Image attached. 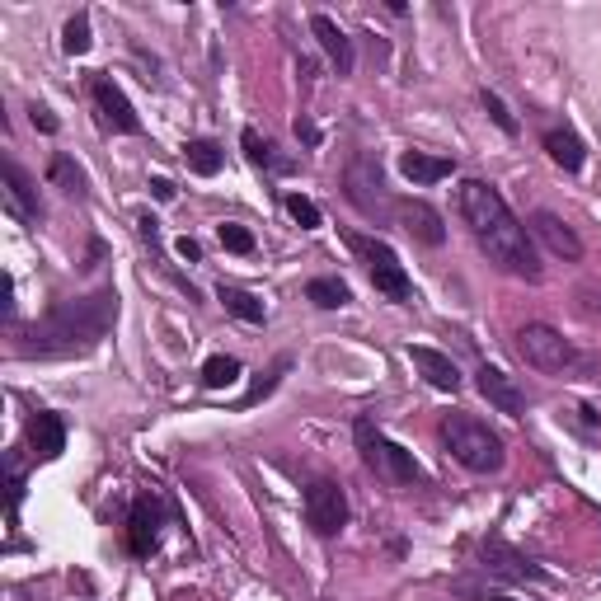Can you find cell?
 Returning a JSON list of instances; mask_svg holds the SVG:
<instances>
[{"instance_id":"ffe728a7","label":"cell","mask_w":601,"mask_h":601,"mask_svg":"<svg viewBox=\"0 0 601 601\" xmlns=\"http://www.w3.org/2000/svg\"><path fill=\"white\" fill-rule=\"evenodd\" d=\"M545 151H550V160H555L559 170H583V141L573 137L569 127H550L545 132Z\"/></svg>"},{"instance_id":"f1b7e54d","label":"cell","mask_w":601,"mask_h":601,"mask_svg":"<svg viewBox=\"0 0 601 601\" xmlns=\"http://www.w3.org/2000/svg\"><path fill=\"white\" fill-rule=\"evenodd\" d=\"M216 235H221V245L231 249V254H249V249H254V235H249L245 226H235V221H226Z\"/></svg>"},{"instance_id":"4316f807","label":"cell","mask_w":601,"mask_h":601,"mask_svg":"<svg viewBox=\"0 0 601 601\" xmlns=\"http://www.w3.org/2000/svg\"><path fill=\"white\" fill-rule=\"evenodd\" d=\"M62 47L71 52V57H85V52H90V19H85V15L71 19L66 33H62Z\"/></svg>"},{"instance_id":"d4e9b609","label":"cell","mask_w":601,"mask_h":601,"mask_svg":"<svg viewBox=\"0 0 601 601\" xmlns=\"http://www.w3.org/2000/svg\"><path fill=\"white\" fill-rule=\"evenodd\" d=\"M188 165H193V174H207V179H212V174L221 170V146H216V141H188Z\"/></svg>"},{"instance_id":"52a82bcc","label":"cell","mask_w":601,"mask_h":601,"mask_svg":"<svg viewBox=\"0 0 601 601\" xmlns=\"http://www.w3.org/2000/svg\"><path fill=\"white\" fill-rule=\"evenodd\" d=\"M170 522V512L160 503V494H141L132 503V517H127V550L137 559H151L160 550V531Z\"/></svg>"},{"instance_id":"4fadbf2b","label":"cell","mask_w":601,"mask_h":601,"mask_svg":"<svg viewBox=\"0 0 601 601\" xmlns=\"http://www.w3.org/2000/svg\"><path fill=\"white\" fill-rule=\"evenodd\" d=\"M484 569L498 573V578H517V583H522V578H545V573H540L531 559L517 555L508 540H498V536L484 540Z\"/></svg>"},{"instance_id":"8992f818","label":"cell","mask_w":601,"mask_h":601,"mask_svg":"<svg viewBox=\"0 0 601 601\" xmlns=\"http://www.w3.org/2000/svg\"><path fill=\"white\" fill-rule=\"evenodd\" d=\"M517 353L536 371H569L573 367V343L550 329V324H522L517 329Z\"/></svg>"},{"instance_id":"4dcf8cb0","label":"cell","mask_w":601,"mask_h":601,"mask_svg":"<svg viewBox=\"0 0 601 601\" xmlns=\"http://www.w3.org/2000/svg\"><path fill=\"white\" fill-rule=\"evenodd\" d=\"M484 108H489V118H494V123L503 127V132H508V137H512V132H517V118H512V113H508V104H503L498 94H489V90H484Z\"/></svg>"},{"instance_id":"5bb4252c","label":"cell","mask_w":601,"mask_h":601,"mask_svg":"<svg viewBox=\"0 0 601 601\" xmlns=\"http://www.w3.org/2000/svg\"><path fill=\"white\" fill-rule=\"evenodd\" d=\"M310 33L320 38L324 57L334 62V71H339V76H353V38H348L329 15H310Z\"/></svg>"},{"instance_id":"5b68a950","label":"cell","mask_w":601,"mask_h":601,"mask_svg":"<svg viewBox=\"0 0 601 601\" xmlns=\"http://www.w3.org/2000/svg\"><path fill=\"white\" fill-rule=\"evenodd\" d=\"M357 442H362V456H367V465L381 479H386V484H414V479H418V461H414V456H409L400 442L376 437L367 418L357 423Z\"/></svg>"},{"instance_id":"277c9868","label":"cell","mask_w":601,"mask_h":601,"mask_svg":"<svg viewBox=\"0 0 601 601\" xmlns=\"http://www.w3.org/2000/svg\"><path fill=\"white\" fill-rule=\"evenodd\" d=\"M348 245L362 254V263H367L371 273V287L381 296H390V301H409L414 296V282H409V273H404L400 254L386 245V240H367V235H348Z\"/></svg>"},{"instance_id":"2e32d148","label":"cell","mask_w":601,"mask_h":601,"mask_svg":"<svg viewBox=\"0 0 601 601\" xmlns=\"http://www.w3.org/2000/svg\"><path fill=\"white\" fill-rule=\"evenodd\" d=\"M409 362L423 371V381L437 390H461V371L451 362L447 353H437V348H409Z\"/></svg>"},{"instance_id":"d590c367","label":"cell","mask_w":601,"mask_h":601,"mask_svg":"<svg viewBox=\"0 0 601 601\" xmlns=\"http://www.w3.org/2000/svg\"><path fill=\"white\" fill-rule=\"evenodd\" d=\"M174 249H179V259H188V263H198V259H202V245L193 240V235H184V240H179Z\"/></svg>"},{"instance_id":"44dd1931","label":"cell","mask_w":601,"mask_h":601,"mask_svg":"<svg viewBox=\"0 0 601 601\" xmlns=\"http://www.w3.org/2000/svg\"><path fill=\"white\" fill-rule=\"evenodd\" d=\"M47 179L62 188V193H71V198H85V170H80V165H76V160H71L66 151L52 155V165H47Z\"/></svg>"},{"instance_id":"74e56055","label":"cell","mask_w":601,"mask_h":601,"mask_svg":"<svg viewBox=\"0 0 601 601\" xmlns=\"http://www.w3.org/2000/svg\"><path fill=\"white\" fill-rule=\"evenodd\" d=\"M151 193H155L160 202H174V193H179V188H174L170 179H151Z\"/></svg>"},{"instance_id":"9c48e42d","label":"cell","mask_w":601,"mask_h":601,"mask_svg":"<svg viewBox=\"0 0 601 601\" xmlns=\"http://www.w3.org/2000/svg\"><path fill=\"white\" fill-rule=\"evenodd\" d=\"M306 522L315 536H339L348 522V498L334 479H315L306 489Z\"/></svg>"},{"instance_id":"f546056e","label":"cell","mask_w":601,"mask_h":601,"mask_svg":"<svg viewBox=\"0 0 601 601\" xmlns=\"http://www.w3.org/2000/svg\"><path fill=\"white\" fill-rule=\"evenodd\" d=\"M287 367H292V362H287V357H278V367L268 371V381H254V386H249V395H245V400H240V404H245V409H249V404H259L263 395H268V390L278 386V376H282V371H287Z\"/></svg>"},{"instance_id":"8d00e7d4","label":"cell","mask_w":601,"mask_h":601,"mask_svg":"<svg viewBox=\"0 0 601 601\" xmlns=\"http://www.w3.org/2000/svg\"><path fill=\"white\" fill-rule=\"evenodd\" d=\"M0 310H5V315H15V282H10V278L0 282Z\"/></svg>"},{"instance_id":"7a4b0ae2","label":"cell","mask_w":601,"mask_h":601,"mask_svg":"<svg viewBox=\"0 0 601 601\" xmlns=\"http://www.w3.org/2000/svg\"><path fill=\"white\" fill-rule=\"evenodd\" d=\"M118 320V292L104 287L94 296L80 301H57L38 324L24 329L19 339V357H71V353H90L94 343L104 339Z\"/></svg>"},{"instance_id":"836d02e7","label":"cell","mask_w":601,"mask_h":601,"mask_svg":"<svg viewBox=\"0 0 601 601\" xmlns=\"http://www.w3.org/2000/svg\"><path fill=\"white\" fill-rule=\"evenodd\" d=\"M29 113H33V127H43V132H57V118H52V108H43V104H33Z\"/></svg>"},{"instance_id":"9a60e30c","label":"cell","mask_w":601,"mask_h":601,"mask_svg":"<svg viewBox=\"0 0 601 601\" xmlns=\"http://www.w3.org/2000/svg\"><path fill=\"white\" fill-rule=\"evenodd\" d=\"M531 231L545 240V249H550L555 259H583V240H578L555 212H536L531 216Z\"/></svg>"},{"instance_id":"7402d4cb","label":"cell","mask_w":601,"mask_h":601,"mask_svg":"<svg viewBox=\"0 0 601 601\" xmlns=\"http://www.w3.org/2000/svg\"><path fill=\"white\" fill-rule=\"evenodd\" d=\"M216 296H221V306L231 310L235 320H245V324H263V320H268V310H263V301H259L254 292H240V287H221Z\"/></svg>"},{"instance_id":"8fae6325","label":"cell","mask_w":601,"mask_h":601,"mask_svg":"<svg viewBox=\"0 0 601 601\" xmlns=\"http://www.w3.org/2000/svg\"><path fill=\"white\" fill-rule=\"evenodd\" d=\"M0 184H5V207L19 216V221H43V202H38V188L15 160L0 165Z\"/></svg>"},{"instance_id":"ba28073f","label":"cell","mask_w":601,"mask_h":601,"mask_svg":"<svg viewBox=\"0 0 601 601\" xmlns=\"http://www.w3.org/2000/svg\"><path fill=\"white\" fill-rule=\"evenodd\" d=\"M343 188H348V198L362 216H381L390 207L386 202V179H381V165H376V155H353V165L343 174Z\"/></svg>"},{"instance_id":"3957f363","label":"cell","mask_w":601,"mask_h":601,"mask_svg":"<svg viewBox=\"0 0 601 601\" xmlns=\"http://www.w3.org/2000/svg\"><path fill=\"white\" fill-rule=\"evenodd\" d=\"M437 437H442V447L451 451V461H461L465 470H475V475H494V470H503V461H508V456H503V437L470 414H447L437 423Z\"/></svg>"},{"instance_id":"83f0119b","label":"cell","mask_w":601,"mask_h":601,"mask_svg":"<svg viewBox=\"0 0 601 601\" xmlns=\"http://www.w3.org/2000/svg\"><path fill=\"white\" fill-rule=\"evenodd\" d=\"M245 155H249V165H273V170H287V165H278V160H273V146H268V141L259 137V132H254V127H245Z\"/></svg>"},{"instance_id":"7c38bea8","label":"cell","mask_w":601,"mask_h":601,"mask_svg":"<svg viewBox=\"0 0 601 601\" xmlns=\"http://www.w3.org/2000/svg\"><path fill=\"white\" fill-rule=\"evenodd\" d=\"M475 386L479 395L494 404L498 414H508V418H522L526 400H522V390H517V381H512L508 371H498V367H479L475 371Z\"/></svg>"},{"instance_id":"d6a6232c","label":"cell","mask_w":601,"mask_h":601,"mask_svg":"<svg viewBox=\"0 0 601 601\" xmlns=\"http://www.w3.org/2000/svg\"><path fill=\"white\" fill-rule=\"evenodd\" d=\"M19 498H24V475H19V465H15V456H10V512L19 508Z\"/></svg>"},{"instance_id":"484cf974","label":"cell","mask_w":601,"mask_h":601,"mask_svg":"<svg viewBox=\"0 0 601 601\" xmlns=\"http://www.w3.org/2000/svg\"><path fill=\"white\" fill-rule=\"evenodd\" d=\"M282 207L292 212V221L301 226V231H315V226H320V207H315L306 193H287V198H282Z\"/></svg>"},{"instance_id":"ac0fdd59","label":"cell","mask_w":601,"mask_h":601,"mask_svg":"<svg viewBox=\"0 0 601 601\" xmlns=\"http://www.w3.org/2000/svg\"><path fill=\"white\" fill-rule=\"evenodd\" d=\"M400 221H404V231L414 235V240H423V245H442L447 240V226H442V216L432 212L428 202H404Z\"/></svg>"},{"instance_id":"1f68e13d","label":"cell","mask_w":601,"mask_h":601,"mask_svg":"<svg viewBox=\"0 0 601 601\" xmlns=\"http://www.w3.org/2000/svg\"><path fill=\"white\" fill-rule=\"evenodd\" d=\"M569 423L578 432H587V437H592V432H597V418H592V409H587V404H578V409H569Z\"/></svg>"},{"instance_id":"e575fe53","label":"cell","mask_w":601,"mask_h":601,"mask_svg":"<svg viewBox=\"0 0 601 601\" xmlns=\"http://www.w3.org/2000/svg\"><path fill=\"white\" fill-rule=\"evenodd\" d=\"M296 137L306 141V146H320V127L310 123V118H296Z\"/></svg>"},{"instance_id":"cb8c5ba5","label":"cell","mask_w":601,"mask_h":601,"mask_svg":"<svg viewBox=\"0 0 601 601\" xmlns=\"http://www.w3.org/2000/svg\"><path fill=\"white\" fill-rule=\"evenodd\" d=\"M235 381H240V362H235V357H226V353L207 357V367H202V386L226 390V386H235Z\"/></svg>"},{"instance_id":"f35d334b","label":"cell","mask_w":601,"mask_h":601,"mask_svg":"<svg viewBox=\"0 0 601 601\" xmlns=\"http://www.w3.org/2000/svg\"><path fill=\"white\" fill-rule=\"evenodd\" d=\"M484 601H517V597H484Z\"/></svg>"},{"instance_id":"603a6c76","label":"cell","mask_w":601,"mask_h":601,"mask_svg":"<svg viewBox=\"0 0 601 601\" xmlns=\"http://www.w3.org/2000/svg\"><path fill=\"white\" fill-rule=\"evenodd\" d=\"M306 301H315L320 310H339L353 301V292H348V282L343 278H310L306 282Z\"/></svg>"},{"instance_id":"30bf717a","label":"cell","mask_w":601,"mask_h":601,"mask_svg":"<svg viewBox=\"0 0 601 601\" xmlns=\"http://www.w3.org/2000/svg\"><path fill=\"white\" fill-rule=\"evenodd\" d=\"M94 104H99V118H104V127H113V132H141V118L137 108L127 104V94L113 85L108 76H94Z\"/></svg>"},{"instance_id":"d6986e66","label":"cell","mask_w":601,"mask_h":601,"mask_svg":"<svg viewBox=\"0 0 601 601\" xmlns=\"http://www.w3.org/2000/svg\"><path fill=\"white\" fill-rule=\"evenodd\" d=\"M29 442H33V451H38L43 461H57V456L66 451L62 418H57V414H33L29 418Z\"/></svg>"},{"instance_id":"6da1fadb","label":"cell","mask_w":601,"mask_h":601,"mask_svg":"<svg viewBox=\"0 0 601 601\" xmlns=\"http://www.w3.org/2000/svg\"><path fill=\"white\" fill-rule=\"evenodd\" d=\"M456 207H461L465 226H470V235L479 240V249H484L503 273L526 278V282L540 278L531 235H526V226L512 216V207L503 202V193H498L494 184H484V179H465L461 193H456Z\"/></svg>"},{"instance_id":"e0dca14e","label":"cell","mask_w":601,"mask_h":601,"mask_svg":"<svg viewBox=\"0 0 601 601\" xmlns=\"http://www.w3.org/2000/svg\"><path fill=\"white\" fill-rule=\"evenodd\" d=\"M456 160L447 155H428V151H404L400 155V174L409 184H437V179H451Z\"/></svg>"}]
</instances>
